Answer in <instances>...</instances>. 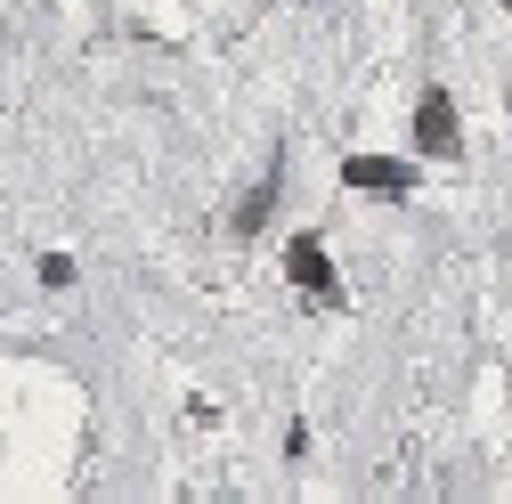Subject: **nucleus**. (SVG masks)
Masks as SVG:
<instances>
[{
  "label": "nucleus",
  "instance_id": "obj_1",
  "mask_svg": "<svg viewBox=\"0 0 512 504\" xmlns=\"http://www.w3.org/2000/svg\"><path fill=\"white\" fill-rule=\"evenodd\" d=\"M285 269H293V285L317 293V301L342 293V285H334V261H326V244H317V236H293V244H285Z\"/></svg>",
  "mask_w": 512,
  "mask_h": 504
},
{
  "label": "nucleus",
  "instance_id": "obj_2",
  "mask_svg": "<svg viewBox=\"0 0 512 504\" xmlns=\"http://www.w3.org/2000/svg\"><path fill=\"white\" fill-rule=\"evenodd\" d=\"M342 179H350V187H366V196H407V187H415V171H407V163H391V155H350V163H342Z\"/></svg>",
  "mask_w": 512,
  "mask_h": 504
},
{
  "label": "nucleus",
  "instance_id": "obj_3",
  "mask_svg": "<svg viewBox=\"0 0 512 504\" xmlns=\"http://www.w3.org/2000/svg\"><path fill=\"white\" fill-rule=\"evenodd\" d=\"M415 139H423V155H456V106H447V90H423Z\"/></svg>",
  "mask_w": 512,
  "mask_h": 504
},
{
  "label": "nucleus",
  "instance_id": "obj_4",
  "mask_svg": "<svg viewBox=\"0 0 512 504\" xmlns=\"http://www.w3.org/2000/svg\"><path fill=\"white\" fill-rule=\"evenodd\" d=\"M269 204H277V179H261V187L244 196V212H236V236H252V228H261V220H269Z\"/></svg>",
  "mask_w": 512,
  "mask_h": 504
},
{
  "label": "nucleus",
  "instance_id": "obj_5",
  "mask_svg": "<svg viewBox=\"0 0 512 504\" xmlns=\"http://www.w3.org/2000/svg\"><path fill=\"white\" fill-rule=\"evenodd\" d=\"M504 9H512V0H504Z\"/></svg>",
  "mask_w": 512,
  "mask_h": 504
}]
</instances>
